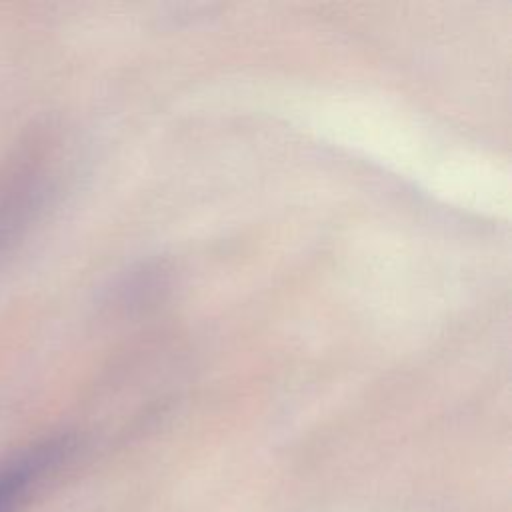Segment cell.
Instances as JSON below:
<instances>
[{
  "mask_svg": "<svg viewBox=\"0 0 512 512\" xmlns=\"http://www.w3.org/2000/svg\"><path fill=\"white\" fill-rule=\"evenodd\" d=\"M58 446L36 448L0 470V512H18L30 498L38 478L58 460Z\"/></svg>",
  "mask_w": 512,
  "mask_h": 512,
  "instance_id": "obj_1",
  "label": "cell"
}]
</instances>
